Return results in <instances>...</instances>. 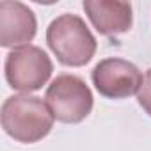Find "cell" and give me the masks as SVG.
Listing matches in <instances>:
<instances>
[{
    "instance_id": "cell-1",
    "label": "cell",
    "mask_w": 151,
    "mask_h": 151,
    "mask_svg": "<svg viewBox=\"0 0 151 151\" xmlns=\"http://www.w3.org/2000/svg\"><path fill=\"white\" fill-rule=\"evenodd\" d=\"M2 128L18 142L34 144L53 128V114L46 101L34 94H14L2 103Z\"/></svg>"
},
{
    "instance_id": "cell-2",
    "label": "cell",
    "mask_w": 151,
    "mask_h": 151,
    "mask_svg": "<svg viewBox=\"0 0 151 151\" xmlns=\"http://www.w3.org/2000/svg\"><path fill=\"white\" fill-rule=\"evenodd\" d=\"M46 43L57 60L64 66H86L96 53V37L78 14L64 13L50 22Z\"/></svg>"
},
{
    "instance_id": "cell-3",
    "label": "cell",
    "mask_w": 151,
    "mask_h": 151,
    "mask_svg": "<svg viewBox=\"0 0 151 151\" xmlns=\"http://www.w3.org/2000/svg\"><path fill=\"white\" fill-rule=\"evenodd\" d=\"M45 101L53 117L66 124L84 121L94 105L89 86L77 75H59L52 80L45 93Z\"/></svg>"
},
{
    "instance_id": "cell-4",
    "label": "cell",
    "mask_w": 151,
    "mask_h": 151,
    "mask_svg": "<svg viewBox=\"0 0 151 151\" xmlns=\"http://www.w3.org/2000/svg\"><path fill=\"white\" fill-rule=\"evenodd\" d=\"M53 62L48 53L34 45L16 48L7 53L4 73L9 87L23 94L39 91L52 77Z\"/></svg>"
},
{
    "instance_id": "cell-5",
    "label": "cell",
    "mask_w": 151,
    "mask_h": 151,
    "mask_svg": "<svg viewBox=\"0 0 151 151\" xmlns=\"http://www.w3.org/2000/svg\"><path fill=\"white\" fill-rule=\"evenodd\" d=\"M93 86L109 100H123L139 94L144 77L135 64L119 57H109L100 60L93 73Z\"/></svg>"
},
{
    "instance_id": "cell-6",
    "label": "cell",
    "mask_w": 151,
    "mask_h": 151,
    "mask_svg": "<svg viewBox=\"0 0 151 151\" xmlns=\"http://www.w3.org/2000/svg\"><path fill=\"white\" fill-rule=\"evenodd\" d=\"M37 32V20L34 11L16 0L0 2V45L4 48L27 46Z\"/></svg>"
},
{
    "instance_id": "cell-7",
    "label": "cell",
    "mask_w": 151,
    "mask_h": 151,
    "mask_svg": "<svg viewBox=\"0 0 151 151\" xmlns=\"http://www.w3.org/2000/svg\"><path fill=\"white\" fill-rule=\"evenodd\" d=\"M93 27L101 36H119L132 29L133 13L130 2L117 0H84L82 4Z\"/></svg>"
},
{
    "instance_id": "cell-8",
    "label": "cell",
    "mask_w": 151,
    "mask_h": 151,
    "mask_svg": "<svg viewBox=\"0 0 151 151\" xmlns=\"http://www.w3.org/2000/svg\"><path fill=\"white\" fill-rule=\"evenodd\" d=\"M137 101L142 107V110L147 116H151V68L144 75V82H142V87L137 94Z\"/></svg>"
}]
</instances>
